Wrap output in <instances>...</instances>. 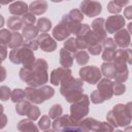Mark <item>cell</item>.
Returning a JSON list of instances; mask_svg holds the SVG:
<instances>
[{"mask_svg":"<svg viewBox=\"0 0 132 132\" xmlns=\"http://www.w3.org/2000/svg\"><path fill=\"white\" fill-rule=\"evenodd\" d=\"M47 63L43 59L36 60L34 66L31 69L22 68L20 70V77L29 87L40 88L48 80L47 74Z\"/></svg>","mask_w":132,"mask_h":132,"instance_id":"obj_1","label":"cell"},{"mask_svg":"<svg viewBox=\"0 0 132 132\" xmlns=\"http://www.w3.org/2000/svg\"><path fill=\"white\" fill-rule=\"evenodd\" d=\"M82 90V81L72 76L68 77L65 81H63L60 87V93L69 103H74L75 101L79 100L84 95Z\"/></svg>","mask_w":132,"mask_h":132,"instance_id":"obj_2","label":"cell"},{"mask_svg":"<svg viewBox=\"0 0 132 132\" xmlns=\"http://www.w3.org/2000/svg\"><path fill=\"white\" fill-rule=\"evenodd\" d=\"M9 60L13 64H23L24 68L27 69H31L36 62L33 51L26 46L11 50L9 53Z\"/></svg>","mask_w":132,"mask_h":132,"instance_id":"obj_3","label":"cell"},{"mask_svg":"<svg viewBox=\"0 0 132 132\" xmlns=\"http://www.w3.org/2000/svg\"><path fill=\"white\" fill-rule=\"evenodd\" d=\"M25 92H26V98L28 99V101L35 104H40L44 102L45 100L52 98L55 94L54 89L48 86H42L40 88L28 87L25 90Z\"/></svg>","mask_w":132,"mask_h":132,"instance_id":"obj_4","label":"cell"},{"mask_svg":"<svg viewBox=\"0 0 132 132\" xmlns=\"http://www.w3.org/2000/svg\"><path fill=\"white\" fill-rule=\"evenodd\" d=\"M107 122L114 127H125L131 123V119L127 116L124 104H117L106 116Z\"/></svg>","mask_w":132,"mask_h":132,"instance_id":"obj_5","label":"cell"},{"mask_svg":"<svg viewBox=\"0 0 132 132\" xmlns=\"http://www.w3.org/2000/svg\"><path fill=\"white\" fill-rule=\"evenodd\" d=\"M89 104L90 99L88 95H82V97L71 104L70 106V116L75 121H80L89 113Z\"/></svg>","mask_w":132,"mask_h":132,"instance_id":"obj_6","label":"cell"},{"mask_svg":"<svg viewBox=\"0 0 132 132\" xmlns=\"http://www.w3.org/2000/svg\"><path fill=\"white\" fill-rule=\"evenodd\" d=\"M101 70L96 66H84L79 69V77L90 85L99 82L101 80Z\"/></svg>","mask_w":132,"mask_h":132,"instance_id":"obj_7","label":"cell"},{"mask_svg":"<svg viewBox=\"0 0 132 132\" xmlns=\"http://www.w3.org/2000/svg\"><path fill=\"white\" fill-rule=\"evenodd\" d=\"M125 19L121 14H114L107 18L105 21V30L107 33H117L124 29Z\"/></svg>","mask_w":132,"mask_h":132,"instance_id":"obj_8","label":"cell"},{"mask_svg":"<svg viewBox=\"0 0 132 132\" xmlns=\"http://www.w3.org/2000/svg\"><path fill=\"white\" fill-rule=\"evenodd\" d=\"M102 10V6L98 1H82L80 3V11L86 14L87 16L93 18L99 15V13Z\"/></svg>","mask_w":132,"mask_h":132,"instance_id":"obj_9","label":"cell"},{"mask_svg":"<svg viewBox=\"0 0 132 132\" xmlns=\"http://www.w3.org/2000/svg\"><path fill=\"white\" fill-rule=\"evenodd\" d=\"M80 122V121H79ZM79 122L78 121H75L71 116H61L60 118L56 119L52 126H53V129L55 131H62L63 129L65 128H68V127H77L79 125Z\"/></svg>","mask_w":132,"mask_h":132,"instance_id":"obj_10","label":"cell"},{"mask_svg":"<svg viewBox=\"0 0 132 132\" xmlns=\"http://www.w3.org/2000/svg\"><path fill=\"white\" fill-rule=\"evenodd\" d=\"M70 76H71V70L69 68L58 67L54 69L51 73V82L54 86H58V85H61Z\"/></svg>","mask_w":132,"mask_h":132,"instance_id":"obj_11","label":"cell"},{"mask_svg":"<svg viewBox=\"0 0 132 132\" xmlns=\"http://www.w3.org/2000/svg\"><path fill=\"white\" fill-rule=\"evenodd\" d=\"M92 31L95 33L99 42H103L106 39V30H105V20L102 18H97L92 22L91 25Z\"/></svg>","mask_w":132,"mask_h":132,"instance_id":"obj_12","label":"cell"},{"mask_svg":"<svg viewBox=\"0 0 132 132\" xmlns=\"http://www.w3.org/2000/svg\"><path fill=\"white\" fill-rule=\"evenodd\" d=\"M37 42L39 47L43 52H54L57 48V42L54 40L53 37H51L47 33H42L37 37Z\"/></svg>","mask_w":132,"mask_h":132,"instance_id":"obj_13","label":"cell"},{"mask_svg":"<svg viewBox=\"0 0 132 132\" xmlns=\"http://www.w3.org/2000/svg\"><path fill=\"white\" fill-rule=\"evenodd\" d=\"M97 90L101 93L105 100H109L113 95V87L112 81L108 78L101 79L97 85Z\"/></svg>","mask_w":132,"mask_h":132,"instance_id":"obj_14","label":"cell"},{"mask_svg":"<svg viewBox=\"0 0 132 132\" xmlns=\"http://www.w3.org/2000/svg\"><path fill=\"white\" fill-rule=\"evenodd\" d=\"M100 125H101V122L93 118H87L79 122V125L77 126V128L80 130V132H90V131L96 132L100 127Z\"/></svg>","mask_w":132,"mask_h":132,"instance_id":"obj_15","label":"cell"},{"mask_svg":"<svg viewBox=\"0 0 132 132\" xmlns=\"http://www.w3.org/2000/svg\"><path fill=\"white\" fill-rule=\"evenodd\" d=\"M114 42L118 46L120 47H127L130 44V34L128 32V30L126 29H122L119 32H117L114 34Z\"/></svg>","mask_w":132,"mask_h":132,"instance_id":"obj_16","label":"cell"},{"mask_svg":"<svg viewBox=\"0 0 132 132\" xmlns=\"http://www.w3.org/2000/svg\"><path fill=\"white\" fill-rule=\"evenodd\" d=\"M29 10V6L27 5V3L23 2V1H16V2H12L9 5V12L15 16H20V15H24L27 13V11Z\"/></svg>","mask_w":132,"mask_h":132,"instance_id":"obj_17","label":"cell"},{"mask_svg":"<svg viewBox=\"0 0 132 132\" xmlns=\"http://www.w3.org/2000/svg\"><path fill=\"white\" fill-rule=\"evenodd\" d=\"M47 9V2L43 1V0H37V1H33L30 5H29V10L31 13H33L34 15H40L42 13H44Z\"/></svg>","mask_w":132,"mask_h":132,"instance_id":"obj_18","label":"cell"},{"mask_svg":"<svg viewBox=\"0 0 132 132\" xmlns=\"http://www.w3.org/2000/svg\"><path fill=\"white\" fill-rule=\"evenodd\" d=\"M61 22L67 27V29L69 30L70 33L75 34V35H77V33L79 32V30H80V28L82 26L81 23H77V22H74L73 20H71L68 14H64Z\"/></svg>","mask_w":132,"mask_h":132,"instance_id":"obj_19","label":"cell"},{"mask_svg":"<svg viewBox=\"0 0 132 132\" xmlns=\"http://www.w3.org/2000/svg\"><path fill=\"white\" fill-rule=\"evenodd\" d=\"M70 34L71 33L69 32V30L67 29V27L62 22L53 29V36L59 41H62V40L66 39Z\"/></svg>","mask_w":132,"mask_h":132,"instance_id":"obj_20","label":"cell"},{"mask_svg":"<svg viewBox=\"0 0 132 132\" xmlns=\"http://www.w3.org/2000/svg\"><path fill=\"white\" fill-rule=\"evenodd\" d=\"M73 58H74V55L66 51L64 47L60 50V64L62 67L64 68L71 67L73 64Z\"/></svg>","mask_w":132,"mask_h":132,"instance_id":"obj_21","label":"cell"},{"mask_svg":"<svg viewBox=\"0 0 132 132\" xmlns=\"http://www.w3.org/2000/svg\"><path fill=\"white\" fill-rule=\"evenodd\" d=\"M18 130L20 132H38V128L30 119H25L19 122Z\"/></svg>","mask_w":132,"mask_h":132,"instance_id":"obj_22","label":"cell"},{"mask_svg":"<svg viewBox=\"0 0 132 132\" xmlns=\"http://www.w3.org/2000/svg\"><path fill=\"white\" fill-rule=\"evenodd\" d=\"M101 73L105 76V78H114L116 75V68L112 62H104L101 65Z\"/></svg>","mask_w":132,"mask_h":132,"instance_id":"obj_23","label":"cell"},{"mask_svg":"<svg viewBox=\"0 0 132 132\" xmlns=\"http://www.w3.org/2000/svg\"><path fill=\"white\" fill-rule=\"evenodd\" d=\"M23 25H24L23 20L20 16L13 15V16H10L7 20V27H8V29L12 30L13 32H16L18 30L22 29L23 28Z\"/></svg>","mask_w":132,"mask_h":132,"instance_id":"obj_24","label":"cell"},{"mask_svg":"<svg viewBox=\"0 0 132 132\" xmlns=\"http://www.w3.org/2000/svg\"><path fill=\"white\" fill-rule=\"evenodd\" d=\"M38 29L35 26H25L22 31V35L26 40H33L37 34H38Z\"/></svg>","mask_w":132,"mask_h":132,"instance_id":"obj_25","label":"cell"},{"mask_svg":"<svg viewBox=\"0 0 132 132\" xmlns=\"http://www.w3.org/2000/svg\"><path fill=\"white\" fill-rule=\"evenodd\" d=\"M23 35H21L20 33L18 32H12V36H11V39H10V42L8 43V46L10 48H19L21 47L22 45H24L25 41L23 40Z\"/></svg>","mask_w":132,"mask_h":132,"instance_id":"obj_26","label":"cell"},{"mask_svg":"<svg viewBox=\"0 0 132 132\" xmlns=\"http://www.w3.org/2000/svg\"><path fill=\"white\" fill-rule=\"evenodd\" d=\"M36 27L41 33H46L52 29V22L46 18H41L37 21Z\"/></svg>","mask_w":132,"mask_h":132,"instance_id":"obj_27","label":"cell"},{"mask_svg":"<svg viewBox=\"0 0 132 132\" xmlns=\"http://www.w3.org/2000/svg\"><path fill=\"white\" fill-rule=\"evenodd\" d=\"M31 107V103L30 101L28 100H24L20 103H16V106H15V111L20 116H27V112L29 111Z\"/></svg>","mask_w":132,"mask_h":132,"instance_id":"obj_28","label":"cell"},{"mask_svg":"<svg viewBox=\"0 0 132 132\" xmlns=\"http://www.w3.org/2000/svg\"><path fill=\"white\" fill-rule=\"evenodd\" d=\"M26 98V92L22 89H14L11 92V101L14 103H20Z\"/></svg>","mask_w":132,"mask_h":132,"instance_id":"obj_29","label":"cell"},{"mask_svg":"<svg viewBox=\"0 0 132 132\" xmlns=\"http://www.w3.org/2000/svg\"><path fill=\"white\" fill-rule=\"evenodd\" d=\"M74 58L79 65H86L89 61V54L86 51H77L74 54Z\"/></svg>","mask_w":132,"mask_h":132,"instance_id":"obj_30","label":"cell"},{"mask_svg":"<svg viewBox=\"0 0 132 132\" xmlns=\"http://www.w3.org/2000/svg\"><path fill=\"white\" fill-rule=\"evenodd\" d=\"M64 48L71 54H75L77 52V45H76V40L75 38H68L66 41H64Z\"/></svg>","mask_w":132,"mask_h":132,"instance_id":"obj_31","label":"cell"},{"mask_svg":"<svg viewBox=\"0 0 132 132\" xmlns=\"http://www.w3.org/2000/svg\"><path fill=\"white\" fill-rule=\"evenodd\" d=\"M11 36H12V32H10L8 29H2L0 31V43L8 45V43L10 42Z\"/></svg>","mask_w":132,"mask_h":132,"instance_id":"obj_32","label":"cell"},{"mask_svg":"<svg viewBox=\"0 0 132 132\" xmlns=\"http://www.w3.org/2000/svg\"><path fill=\"white\" fill-rule=\"evenodd\" d=\"M62 111H63V109H62V106H61L60 104H54V105L51 107L50 111H48V117H50L51 119L56 120V119H58V118L61 117Z\"/></svg>","mask_w":132,"mask_h":132,"instance_id":"obj_33","label":"cell"},{"mask_svg":"<svg viewBox=\"0 0 132 132\" xmlns=\"http://www.w3.org/2000/svg\"><path fill=\"white\" fill-rule=\"evenodd\" d=\"M52 123H51V118L48 116H42L41 119L39 120L38 122V127L41 129V130H48L50 127H51Z\"/></svg>","mask_w":132,"mask_h":132,"instance_id":"obj_34","label":"cell"},{"mask_svg":"<svg viewBox=\"0 0 132 132\" xmlns=\"http://www.w3.org/2000/svg\"><path fill=\"white\" fill-rule=\"evenodd\" d=\"M69 18L71 20H73L74 22H77V23H81V21L84 20V13L78 10V9H72L70 10V12L68 13Z\"/></svg>","mask_w":132,"mask_h":132,"instance_id":"obj_35","label":"cell"},{"mask_svg":"<svg viewBox=\"0 0 132 132\" xmlns=\"http://www.w3.org/2000/svg\"><path fill=\"white\" fill-rule=\"evenodd\" d=\"M91 101L94 103V104H100V103H102V102H104L105 101V99H104V97L101 95V93L98 91V90H96V91H93L92 93H91Z\"/></svg>","mask_w":132,"mask_h":132,"instance_id":"obj_36","label":"cell"},{"mask_svg":"<svg viewBox=\"0 0 132 132\" xmlns=\"http://www.w3.org/2000/svg\"><path fill=\"white\" fill-rule=\"evenodd\" d=\"M112 87H113V94L117 96H120L125 93L126 87L123 82H118V81H112Z\"/></svg>","mask_w":132,"mask_h":132,"instance_id":"obj_37","label":"cell"},{"mask_svg":"<svg viewBox=\"0 0 132 132\" xmlns=\"http://www.w3.org/2000/svg\"><path fill=\"white\" fill-rule=\"evenodd\" d=\"M40 116V111H39V108L35 105H31L29 111L27 112V117L28 119L32 120V121H35L38 119V117Z\"/></svg>","mask_w":132,"mask_h":132,"instance_id":"obj_38","label":"cell"},{"mask_svg":"<svg viewBox=\"0 0 132 132\" xmlns=\"http://www.w3.org/2000/svg\"><path fill=\"white\" fill-rule=\"evenodd\" d=\"M22 20H23V23L26 25V26H33L35 21H36V18L33 13L31 12H27L26 14H24L22 16Z\"/></svg>","mask_w":132,"mask_h":132,"instance_id":"obj_39","label":"cell"},{"mask_svg":"<svg viewBox=\"0 0 132 132\" xmlns=\"http://www.w3.org/2000/svg\"><path fill=\"white\" fill-rule=\"evenodd\" d=\"M9 97H11L10 89L6 86H1V88H0V99L2 101H6L7 99H9Z\"/></svg>","mask_w":132,"mask_h":132,"instance_id":"obj_40","label":"cell"},{"mask_svg":"<svg viewBox=\"0 0 132 132\" xmlns=\"http://www.w3.org/2000/svg\"><path fill=\"white\" fill-rule=\"evenodd\" d=\"M128 78V69L122 70V71H117L114 75V79L118 82H124Z\"/></svg>","mask_w":132,"mask_h":132,"instance_id":"obj_41","label":"cell"},{"mask_svg":"<svg viewBox=\"0 0 132 132\" xmlns=\"http://www.w3.org/2000/svg\"><path fill=\"white\" fill-rule=\"evenodd\" d=\"M116 51L114 50H104L102 53V59L105 62H112L114 58Z\"/></svg>","mask_w":132,"mask_h":132,"instance_id":"obj_42","label":"cell"},{"mask_svg":"<svg viewBox=\"0 0 132 132\" xmlns=\"http://www.w3.org/2000/svg\"><path fill=\"white\" fill-rule=\"evenodd\" d=\"M102 47L104 50H114V51H117V44L113 41V39H111V38H106L102 43Z\"/></svg>","mask_w":132,"mask_h":132,"instance_id":"obj_43","label":"cell"},{"mask_svg":"<svg viewBox=\"0 0 132 132\" xmlns=\"http://www.w3.org/2000/svg\"><path fill=\"white\" fill-rule=\"evenodd\" d=\"M96 132H113V126H111L108 122H102Z\"/></svg>","mask_w":132,"mask_h":132,"instance_id":"obj_44","label":"cell"},{"mask_svg":"<svg viewBox=\"0 0 132 132\" xmlns=\"http://www.w3.org/2000/svg\"><path fill=\"white\" fill-rule=\"evenodd\" d=\"M88 50H89V53H90L91 55L97 56V55H99V54L101 53V51H102V45H101L100 43H97V44H94V45H90V46L88 47Z\"/></svg>","mask_w":132,"mask_h":132,"instance_id":"obj_45","label":"cell"},{"mask_svg":"<svg viewBox=\"0 0 132 132\" xmlns=\"http://www.w3.org/2000/svg\"><path fill=\"white\" fill-rule=\"evenodd\" d=\"M107 10L110 12V13H119V12H121V10H122V8L121 7H119L113 1H110L109 3H108V5H107Z\"/></svg>","mask_w":132,"mask_h":132,"instance_id":"obj_46","label":"cell"},{"mask_svg":"<svg viewBox=\"0 0 132 132\" xmlns=\"http://www.w3.org/2000/svg\"><path fill=\"white\" fill-rule=\"evenodd\" d=\"M23 46H26V47L30 48L31 51H36V50L38 48L39 45H38L37 40H27V41L24 43Z\"/></svg>","mask_w":132,"mask_h":132,"instance_id":"obj_47","label":"cell"},{"mask_svg":"<svg viewBox=\"0 0 132 132\" xmlns=\"http://www.w3.org/2000/svg\"><path fill=\"white\" fill-rule=\"evenodd\" d=\"M124 16L128 20H132V5H130L124 9Z\"/></svg>","mask_w":132,"mask_h":132,"instance_id":"obj_48","label":"cell"},{"mask_svg":"<svg viewBox=\"0 0 132 132\" xmlns=\"http://www.w3.org/2000/svg\"><path fill=\"white\" fill-rule=\"evenodd\" d=\"M125 110H126L127 116L132 120V102H128L125 105Z\"/></svg>","mask_w":132,"mask_h":132,"instance_id":"obj_49","label":"cell"},{"mask_svg":"<svg viewBox=\"0 0 132 132\" xmlns=\"http://www.w3.org/2000/svg\"><path fill=\"white\" fill-rule=\"evenodd\" d=\"M7 46L8 45H5V44H1L0 45V51H1V60H5L6 58V55H7Z\"/></svg>","mask_w":132,"mask_h":132,"instance_id":"obj_50","label":"cell"},{"mask_svg":"<svg viewBox=\"0 0 132 132\" xmlns=\"http://www.w3.org/2000/svg\"><path fill=\"white\" fill-rule=\"evenodd\" d=\"M113 2L119 6V7H123V6H125V5H127L128 3H129V1L128 0H113Z\"/></svg>","mask_w":132,"mask_h":132,"instance_id":"obj_51","label":"cell"},{"mask_svg":"<svg viewBox=\"0 0 132 132\" xmlns=\"http://www.w3.org/2000/svg\"><path fill=\"white\" fill-rule=\"evenodd\" d=\"M60 132H80V130H79L77 127H68V128L63 129V130L60 131Z\"/></svg>","mask_w":132,"mask_h":132,"instance_id":"obj_52","label":"cell"},{"mask_svg":"<svg viewBox=\"0 0 132 132\" xmlns=\"http://www.w3.org/2000/svg\"><path fill=\"white\" fill-rule=\"evenodd\" d=\"M127 54V62L132 65V50H126Z\"/></svg>","mask_w":132,"mask_h":132,"instance_id":"obj_53","label":"cell"},{"mask_svg":"<svg viewBox=\"0 0 132 132\" xmlns=\"http://www.w3.org/2000/svg\"><path fill=\"white\" fill-rule=\"evenodd\" d=\"M6 124V117L5 114H2V123H1V128H3Z\"/></svg>","mask_w":132,"mask_h":132,"instance_id":"obj_54","label":"cell"},{"mask_svg":"<svg viewBox=\"0 0 132 132\" xmlns=\"http://www.w3.org/2000/svg\"><path fill=\"white\" fill-rule=\"evenodd\" d=\"M1 70H2V77H1V80H3L4 77H5V69H4V67H1Z\"/></svg>","mask_w":132,"mask_h":132,"instance_id":"obj_55","label":"cell"},{"mask_svg":"<svg viewBox=\"0 0 132 132\" xmlns=\"http://www.w3.org/2000/svg\"><path fill=\"white\" fill-rule=\"evenodd\" d=\"M128 31L132 34V22H130V23L128 24Z\"/></svg>","mask_w":132,"mask_h":132,"instance_id":"obj_56","label":"cell"},{"mask_svg":"<svg viewBox=\"0 0 132 132\" xmlns=\"http://www.w3.org/2000/svg\"><path fill=\"white\" fill-rule=\"evenodd\" d=\"M124 132H132V127H127Z\"/></svg>","mask_w":132,"mask_h":132,"instance_id":"obj_57","label":"cell"},{"mask_svg":"<svg viewBox=\"0 0 132 132\" xmlns=\"http://www.w3.org/2000/svg\"><path fill=\"white\" fill-rule=\"evenodd\" d=\"M0 20H1V23H0V26L2 27V26H3V16H2V15H0Z\"/></svg>","mask_w":132,"mask_h":132,"instance_id":"obj_58","label":"cell"},{"mask_svg":"<svg viewBox=\"0 0 132 132\" xmlns=\"http://www.w3.org/2000/svg\"><path fill=\"white\" fill-rule=\"evenodd\" d=\"M44 132H55V130H45Z\"/></svg>","mask_w":132,"mask_h":132,"instance_id":"obj_59","label":"cell"},{"mask_svg":"<svg viewBox=\"0 0 132 132\" xmlns=\"http://www.w3.org/2000/svg\"><path fill=\"white\" fill-rule=\"evenodd\" d=\"M113 132H124V131H122V130H116V131H113Z\"/></svg>","mask_w":132,"mask_h":132,"instance_id":"obj_60","label":"cell"},{"mask_svg":"<svg viewBox=\"0 0 132 132\" xmlns=\"http://www.w3.org/2000/svg\"><path fill=\"white\" fill-rule=\"evenodd\" d=\"M131 45H132V42H131Z\"/></svg>","mask_w":132,"mask_h":132,"instance_id":"obj_61","label":"cell"}]
</instances>
